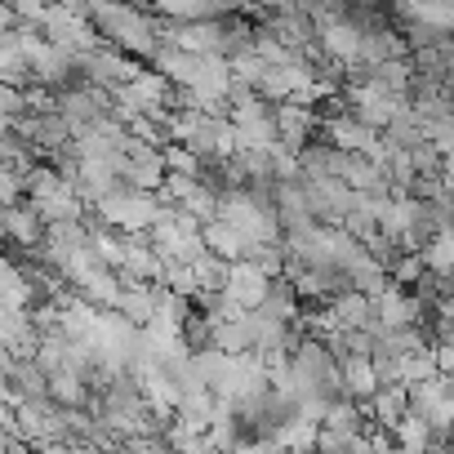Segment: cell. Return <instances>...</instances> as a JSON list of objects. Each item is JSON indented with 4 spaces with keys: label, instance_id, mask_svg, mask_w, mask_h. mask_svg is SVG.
I'll use <instances>...</instances> for the list:
<instances>
[{
    "label": "cell",
    "instance_id": "6da1fadb",
    "mask_svg": "<svg viewBox=\"0 0 454 454\" xmlns=\"http://www.w3.org/2000/svg\"><path fill=\"white\" fill-rule=\"evenodd\" d=\"M160 209H165V200H160V196L121 187V192H112L107 200H98L90 214H94L103 227H112V232H121V237H143L147 227L160 218Z\"/></svg>",
    "mask_w": 454,
    "mask_h": 454
},
{
    "label": "cell",
    "instance_id": "7a4b0ae2",
    "mask_svg": "<svg viewBox=\"0 0 454 454\" xmlns=\"http://www.w3.org/2000/svg\"><path fill=\"white\" fill-rule=\"evenodd\" d=\"M405 414L423 419L432 432H450V374L405 387Z\"/></svg>",
    "mask_w": 454,
    "mask_h": 454
},
{
    "label": "cell",
    "instance_id": "3957f363",
    "mask_svg": "<svg viewBox=\"0 0 454 454\" xmlns=\"http://www.w3.org/2000/svg\"><path fill=\"white\" fill-rule=\"evenodd\" d=\"M0 232H5V241H10V250H41V241H45V223H41V214L32 209V205H0Z\"/></svg>",
    "mask_w": 454,
    "mask_h": 454
},
{
    "label": "cell",
    "instance_id": "277c9868",
    "mask_svg": "<svg viewBox=\"0 0 454 454\" xmlns=\"http://www.w3.org/2000/svg\"><path fill=\"white\" fill-rule=\"evenodd\" d=\"M268 294V277L254 263H227V281H223V299H232L241 312H254Z\"/></svg>",
    "mask_w": 454,
    "mask_h": 454
},
{
    "label": "cell",
    "instance_id": "5b68a950",
    "mask_svg": "<svg viewBox=\"0 0 454 454\" xmlns=\"http://www.w3.org/2000/svg\"><path fill=\"white\" fill-rule=\"evenodd\" d=\"M334 374H339V396L343 401H352V405H370V396L379 392V383H374V370H370V356H348V361H339L334 365Z\"/></svg>",
    "mask_w": 454,
    "mask_h": 454
},
{
    "label": "cell",
    "instance_id": "8992f818",
    "mask_svg": "<svg viewBox=\"0 0 454 454\" xmlns=\"http://www.w3.org/2000/svg\"><path fill=\"white\" fill-rule=\"evenodd\" d=\"M112 312H116L121 321H129L134 330H147V325H152V286H121Z\"/></svg>",
    "mask_w": 454,
    "mask_h": 454
},
{
    "label": "cell",
    "instance_id": "52a82bcc",
    "mask_svg": "<svg viewBox=\"0 0 454 454\" xmlns=\"http://www.w3.org/2000/svg\"><path fill=\"white\" fill-rule=\"evenodd\" d=\"M214 348H218L223 356H246V352H254L250 312H246V317H237V321H223V325H214Z\"/></svg>",
    "mask_w": 454,
    "mask_h": 454
},
{
    "label": "cell",
    "instance_id": "ba28073f",
    "mask_svg": "<svg viewBox=\"0 0 454 454\" xmlns=\"http://www.w3.org/2000/svg\"><path fill=\"white\" fill-rule=\"evenodd\" d=\"M401 23H419V32H432V36H450L454 27V10L450 5H405L396 10Z\"/></svg>",
    "mask_w": 454,
    "mask_h": 454
},
{
    "label": "cell",
    "instance_id": "9c48e42d",
    "mask_svg": "<svg viewBox=\"0 0 454 454\" xmlns=\"http://www.w3.org/2000/svg\"><path fill=\"white\" fill-rule=\"evenodd\" d=\"M32 209L41 214V223H45V227H54V223H81V218H85V205L67 192V183H63V192H54V196L36 200Z\"/></svg>",
    "mask_w": 454,
    "mask_h": 454
},
{
    "label": "cell",
    "instance_id": "30bf717a",
    "mask_svg": "<svg viewBox=\"0 0 454 454\" xmlns=\"http://www.w3.org/2000/svg\"><path fill=\"white\" fill-rule=\"evenodd\" d=\"M401 414H405V387H379L365 405V419H374L379 432H392Z\"/></svg>",
    "mask_w": 454,
    "mask_h": 454
},
{
    "label": "cell",
    "instance_id": "8fae6325",
    "mask_svg": "<svg viewBox=\"0 0 454 454\" xmlns=\"http://www.w3.org/2000/svg\"><path fill=\"white\" fill-rule=\"evenodd\" d=\"M321 427H325V432H334V436H348V441H352V436H361V432L370 427V419H365V410H361V405H352V401H343V396H339V401L330 405V414H325V423H321Z\"/></svg>",
    "mask_w": 454,
    "mask_h": 454
},
{
    "label": "cell",
    "instance_id": "7c38bea8",
    "mask_svg": "<svg viewBox=\"0 0 454 454\" xmlns=\"http://www.w3.org/2000/svg\"><path fill=\"white\" fill-rule=\"evenodd\" d=\"M259 312H268V317H277V321H299V294H294V286H290L286 277L268 281V294H263Z\"/></svg>",
    "mask_w": 454,
    "mask_h": 454
},
{
    "label": "cell",
    "instance_id": "4fadbf2b",
    "mask_svg": "<svg viewBox=\"0 0 454 454\" xmlns=\"http://www.w3.org/2000/svg\"><path fill=\"white\" fill-rule=\"evenodd\" d=\"M387 436H392L396 450H423V454H427V445H432V427H427L423 419H414V414H401Z\"/></svg>",
    "mask_w": 454,
    "mask_h": 454
},
{
    "label": "cell",
    "instance_id": "5bb4252c",
    "mask_svg": "<svg viewBox=\"0 0 454 454\" xmlns=\"http://www.w3.org/2000/svg\"><path fill=\"white\" fill-rule=\"evenodd\" d=\"M45 383H50V401H54L59 410H81L85 396H90V383H81L76 374H54V379H45Z\"/></svg>",
    "mask_w": 454,
    "mask_h": 454
},
{
    "label": "cell",
    "instance_id": "9a60e30c",
    "mask_svg": "<svg viewBox=\"0 0 454 454\" xmlns=\"http://www.w3.org/2000/svg\"><path fill=\"white\" fill-rule=\"evenodd\" d=\"M19 183H23V192H27V205H36V200H45V196L63 192V178H59L50 165H32Z\"/></svg>",
    "mask_w": 454,
    "mask_h": 454
},
{
    "label": "cell",
    "instance_id": "2e32d148",
    "mask_svg": "<svg viewBox=\"0 0 454 454\" xmlns=\"http://www.w3.org/2000/svg\"><path fill=\"white\" fill-rule=\"evenodd\" d=\"M178 343L196 356V352H205V348H214V325L200 317V312H187V321L178 325Z\"/></svg>",
    "mask_w": 454,
    "mask_h": 454
},
{
    "label": "cell",
    "instance_id": "e0dca14e",
    "mask_svg": "<svg viewBox=\"0 0 454 454\" xmlns=\"http://www.w3.org/2000/svg\"><path fill=\"white\" fill-rule=\"evenodd\" d=\"M192 281H196V290H205V294H223L227 263H218L214 254H200V259L192 263Z\"/></svg>",
    "mask_w": 454,
    "mask_h": 454
},
{
    "label": "cell",
    "instance_id": "ac0fdd59",
    "mask_svg": "<svg viewBox=\"0 0 454 454\" xmlns=\"http://www.w3.org/2000/svg\"><path fill=\"white\" fill-rule=\"evenodd\" d=\"M419 263H423L427 277H450V232L432 237V241L419 250Z\"/></svg>",
    "mask_w": 454,
    "mask_h": 454
}]
</instances>
